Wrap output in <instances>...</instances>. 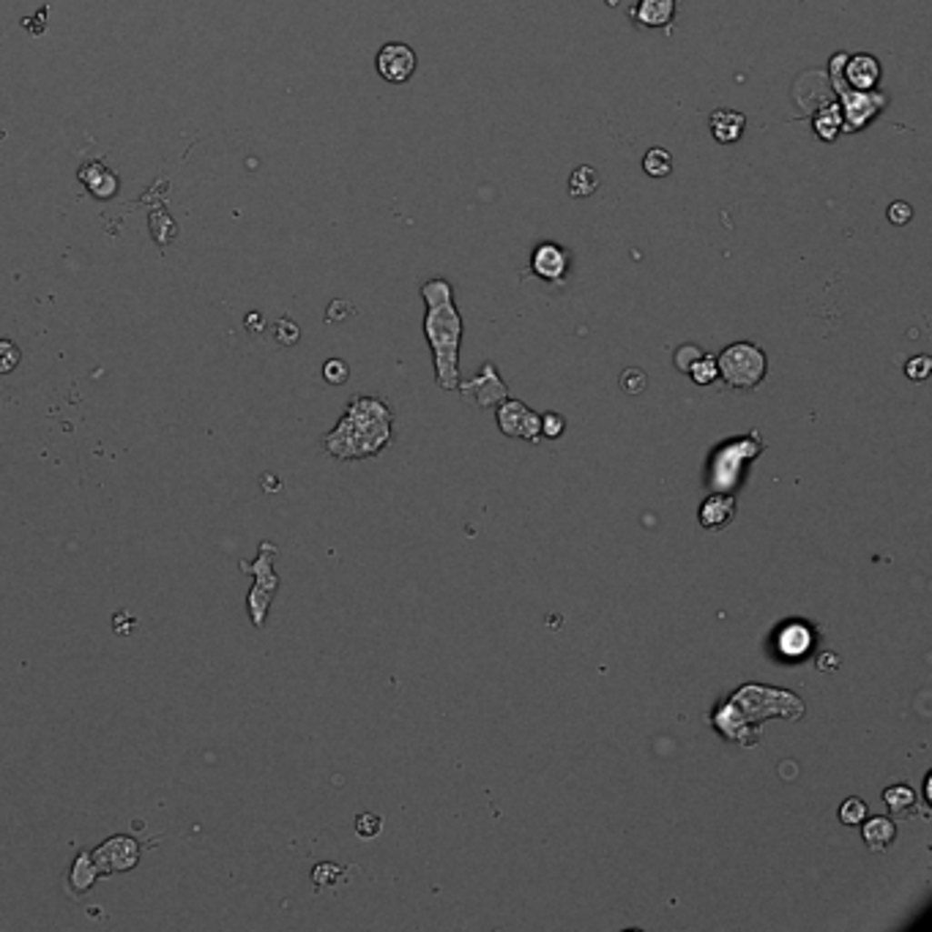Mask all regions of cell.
I'll use <instances>...</instances> for the list:
<instances>
[{
    "instance_id": "cell-17",
    "label": "cell",
    "mask_w": 932,
    "mask_h": 932,
    "mask_svg": "<svg viewBox=\"0 0 932 932\" xmlns=\"http://www.w3.org/2000/svg\"><path fill=\"white\" fill-rule=\"evenodd\" d=\"M861 837H864V842H867L869 850L880 853V850L891 847V842L897 839V823H894L891 817H883V815L869 817V820L864 817V823H861Z\"/></svg>"
},
{
    "instance_id": "cell-6",
    "label": "cell",
    "mask_w": 932,
    "mask_h": 932,
    "mask_svg": "<svg viewBox=\"0 0 932 932\" xmlns=\"http://www.w3.org/2000/svg\"><path fill=\"white\" fill-rule=\"evenodd\" d=\"M760 448H763V443H760V437L755 432L747 435V437H738V440H733L727 446H722L714 454V462H711V487L717 493H733V487L738 485L741 468L749 459L760 456Z\"/></svg>"
},
{
    "instance_id": "cell-34",
    "label": "cell",
    "mask_w": 932,
    "mask_h": 932,
    "mask_svg": "<svg viewBox=\"0 0 932 932\" xmlns=\"http://www.w3.org/2000/svg\"><path fill=\"white\" fill-rule=\"evenodd\" d=\"M276 336L282 345H293V342H298V326H293L290 320H282L276 326Z\"/></svg>"
},
{
    "instance_id": "cell-8",
    "label": "cell",
    "mask_w": 932,
    "mask_h": 932,
    "mask_svg": "<svg viewBox=\"0 0 932 932\" xmlns=\"http://www.w3.org/2000/svg\"><path fill=\"white\" fill-rule=\"evenodd\" d=\"M94 861H96V869L99 875H113V872H129L137 867L140 861V842L126 837V834H118L107 842H102L96 850H91Z\"/></svg>"
},
{
    "instance_id": "cell-3",
    "label": "cell",
    "mask_w": 932,
    "mask_h": 932,
    "mask_svg": "<svg viewBox=\"0 0 932 932\" xmlns=\"http://www.w3.org/2000/svg\"><path fill=\"white\" fill-rule=\"evenodd\" d=\"M394 416L377 396L350 399L339 424L323 437V448L336 459H364L380 454L394 437Z\"/></svg>"
},
{
    "instance_id": "cell-7",
    "label": "cell",
    "mask_w": 932,
    "mask_h": 932,
    "mask_svg": "<svg viewBox=\"0 0 932 932\" xmlns=\"http://www.w3.org/2000/svg\"><path fill=\"white\" fill-rule=\"evenodd\" d=\"M498 426L504 435L523 437L528 443H539L542 437V416L520 399H504L498 405Z\"/></svg>"
},
{
    "instance_id": "cell-24",
    "label": "cell",
    "mask_w": 932,
    "mask_h": 932,
    "mask_svg": "<svg viewBox=\"0 0 932 932\" xmlns=\"http://www.w3.org/2000/svg\"><path fill=\"white\" fill-rule=\"evenodd\" d=\"M867 815H869L867 804H864L861 798H856V796L847 798V801L839 807V820H842L845 826H861Z\"/></svg>"
},
{
    "instance_id": "cell-14",
    "label": "cell",
    "mask_w": 932,
    "mask_h": 932,
    "mask_svg": "<svg viewBox=\"0 0 932 932\" xmlns=\"http://www.w3.org/2000/svg\"><path fill=\"white\" fill-rule=\"evenodd\" d=\"M736 512H738V501L733 493H714L700 506V526L706 531H722L736 520Z\"/></svg>"
},
{
    "instance_id": "cell-26",
    "label": "cell",
    "mask_w": 932,
    "mask_h": 932,
    "mask_svg": "<svg viewBox=\"0 0 932 932\" xmlns=\"http://www.w3.org/2000/svg\"><path fill=\"white\" fill-rule=\"evenodd\" d=\"M646 386H648V375H646L643 369L629 366V369L621 372V388H624L626 394H643Z\"/></svg>"
},
{
    "instance_id": "cell-1",
    "label": "cell",
    "mask_w": 932,
    "mask_h": 932,
    "mask_svg": "<svg viewBox=\"0 0 932 932\" xmlns=\"http://www.w3.org/2000/svg\"><path fill=\"white\" fill-rule=\"evenodd\" d=\"M804 700L790 689L763 686V684H744L733 692L727 703H722L711 725L733 744L755 747L763 733V722L768 719H801L804 717Z\"/></svg>"
},
{
    "instance_id": "cell-21",
    "label": "cell",
    "mask_w": 932,
    "mask_h": 932,
    "mask_svg": "<svg viewBox=\"0 0 932 932\" xmlns=\"http://www.w3.org/2000/svg\"><path fill=\"white\" fill-rule=\"evenodd\" d=\"M599 189V173L588 165L583 167H575L572 175H569V195L572 197H588Z\"/></svg>"
},
{
    "instance_id": "cell-12",
    "label": "cell",
    "mask_w": 932,
    "mask_h": 932,
    "mask_svg": "<svg viewBox=\"0 0 932 932\" xmlns=\"http://www.w3.org/2000/svg\"><path fill=\"white\" fill-rule=\"evenodd\" d=\"M845 83L853 91H875L880 83V61L867 53H856L845 58Z\"/></svg>"
},
{
    "instance_id": "cell-27",
    "label": "cell",
    "mask_w": 932,
    "mask_h": 932,
    "mask_svg": "<svg viewBox=\"0 0 932 932\" xmlns=\"http://www.w3.org/2000/svg\"><path fill=\"white\" fill-rule=\"evenodd\" d=\"M380 831H383V820H380L375 812H361V815L356 817V834H358L361 839H375Z\"/></svg>"
},
{
    "instance_id": "cell-32",
    "label": "cell",
    "mask_w": 932,
    "mask_h": 932,
    "mask_svg": "<svg viewBox=\"0 0 932 932\" xmlns=\"http://www.w3.org/2000/svg\"><path fill=\"white\" fill-rule=\"evenodd\" d=\"M886 216H888V222H891V225H897V227H905V225L913 219V208H910L905 200H897V203H891V205H888Z\"/></svg>"
},
{
    "instance_id": "cell-23",
    "label": "cell",
    "mask_w": 932,
    "mask_h": 932,
    "mask_svg": "<svg viewBox=\"0 0 932 932\" xmlns=\"http://www.w3.org/2000/svg\"><path fill=\"white\" fill-rule=\"evenodd\" d=\"M697 386H711L717 377H719V366H717V358L714 356H700L692 366H689V372H686Z\"/></svg>"
},
{
    "instance_id": "cell-11",
    "label": "cell",
    "mask_w": 932,
    "mask_h": 932,
    "mask_svg": "<svg viewBox=\"0 0 932 932\" xmlns=\"http://www.w3.org/2000/svg\"><path fill=\"white\" fill-rule=\"evenodd\" d=\"M531 268L539 279L550 282V285H558L564 282L566 271H569V252L553 241H545L534 249L531 255Z\"/></svg>"
},
{
    "instance_id": "cell-16",
    "label": "cell",
    "mask_w": 932,
    "mask_h": 932,
    "mask_svg": "<svg viewBox=\"0 0 932 932\" xmlns=\"http://www.w3.org/2000/svg\"><path fill=\"white\" fill-rule=\"evenodd\" d=\"M708 126H711L714 140L727 145V143L741 140L744 126H747V118H744V113H736V110H717V113H711V118H708Z\"/></svg>"
},
{
    "instance_id": "cell-13",
    "label": "cell",
    "mask_w": 932,
    "mask_h": 932,
    "mask_svg": "<svg viewBox=\"0 0 932 932\" xmlns=\"http://www.w3.org/2000/svg\"><path fill=\"white\" fill-rule=\"evenodd\" d=\"M812 646H815V635L807 624H785L777 635V648L779 654L787 659V662H801L812 654Z\"/></svg>"
},
{
    "instance_id": "cell-20",
    "label": "cell",
    "mask_w": 932,
    "mask_h": 932,
    "mask_svg": "<svg viewBox=\"0 0 932 932\" xmlns=\"http://www.w3.org/2000/svg\"><path fill=\"white\" fill-rule=\"evenodd\" d=\"M883 804L891 815H907L916 807V790L907 785H891L883 790Z\"/></svg>"
},
{
    "instance_id": "cell-29",
    "label": "cell",
    "mask_w": 932,
    "mask_h": 932,
    "mask_svg": "<svg viewBox=\"0 0 932 932\" xmlns=\"http://www.w3.org/2000/svg\"><path fill=\"white\" fill-rule=\"evenodd\" d=\"M929 372H932V358H929V356H913V358L905 364V375H907L910 380H916V383L927 380Z\"/></svg>"
},
{
    "instance_id": "cell-30",
    "label": "cell",
    "mask_w": 932,
    "mask_h": 932,
    "mask_svg": "<svg viewBox=\"0 0 932 932\" xmlns=\"http://www.w3.org/2000/svg\"><path fill=\"white\" fill-rule=\"evenodd\" d=\"M347 375H350V369H347V364H345L342 358H328L326 366H323V377H326L331 386H342V383L347 380Z\"/></svg>"
},
{
    "instance_id": "cell-19",
    "label": "cell",
    "mask_w": 932,
    "mask_h": 932,
    "mask_svg": "<svg viewBox=\"0 0 932 932\" xmlns=\"http://www.w3.org/2000/svg\"><path fill=\"white\" fill-rule=\"evenodd\" d=\"M96 877H102L99 875V869H96V861H94V856L91 853H77V858H75V867H72V872H69V883H72V888L75 891H88L94 883H96Z\"/></svg>"
},
{
    "instance_id": "cell-35",
    "label": "cell",
    "mask_w": 932,
    "mask_h": 932,
    "mask_svg": "<svg viewBox=\"0 0 932 932\" xmlns=\"http://www.w3.org/2000/svg\"><path fill=\"white\" fill-rule=\"evenodd\" d=\"M353 315V306L347 304V301H334L331 306H328V323H334V320H339V317H350Z\"/></svg>"
},
{
    "instance_id": "cell-31",
    "label": "cell",
    "mask_w": 932,
    "mask_h": 932,
    "mask_svg": "<svg viewBox=\"0 0 932 932\" xmlns=\"http://www.w3.org/2000/svg\"><path fill=\"white\" fill-rule=\"evenodd\" d=\"M700 356H703V350H700L697 345H681V347L676 350L673 361H676V366H678L681 372H689V366H692Z\"/></svg>"
},
{
    "instance_id": "cell-33",
    "label": "cell",
    "mask_w": 932,
    "mask_h": 932,
    "mask_svg": "<svg viewBox=\"0 0 932 932\" xmlns=\"http://www.w3.org/2000/svg\"><path fill=\"white\" fill-rule=\"evenodd\" d=\"M564 426H566L564 416H558V413H545V416H542V437L556 440V437L564 435Z\"/></svg>"
},
{
    "instance_id": "cell-2",
    "label": "cell",
    "mask_w": 932,
    "mask_h": 932,
    "mask_svg": "<svg viewBox=\"0 0 932 932\" xmlns=\"http://www.w3.org/2000/svg\"><path fill=\"white\" fill-rule=\"evenodd\" d=\"M426 301L424 334L435 358V377L443 391L459 388V345H462V317L454 306V290L446 279H429L421 287Z\"/></svg>"
},
{
    "instance_id": "cell-9",
    "label": "cell",
    "mask_w": 932,
    "mask_h": 932,
    "mask_svg": "<svg viewBox=\"0 0 932 932\" xmlns=\"http://www.w3.org/2000/svg\"><path fill=\"white\" fill-rule=\"evenodd\" d=\"M456 391H462L465 402H474L476 407H498L504 399H509V386L501 380L496 364H490V361L482 366V372L474 380H468V383L459 380Z\"/></svg>"
},
{
    "instance_id": "cell-22",
    "label": "cell",
    "mask_w": 932,
    "mask_h": 932,
    "mask_svg": "<svg viewBox=\"0 0 932 932\" xmlns=\"http://www.w3.org/2000/svg\"><path fill=\"white\" fill-rule=\"evenodd\" d=\"M643 170L651 175V178H667L673 173V159L665 148H651L646 156H643Z\"/></svg>"
},
{
    "instance_id": "cell-15",
    "label": "cell",
    "mask_w": 932,
    "mask_h": 932,
    "mask_svg": "<svg viewBox=\"0 0 932 932\" xmlns=\"http://www.w3.org/2000/svg\"><path fill=\"white\" fill-rule=\"evenodd\" d=\"M676 17V0H640L632 9V20L640 28H665Z\"/></svg>"
},
{
    "instance_id": "cell-36",
    "label": "cell",
    "mask_w": 932,
    "mask_h": 932,
    "mask_svg": "<svg viewBox=\"0 0 932 932\" xmlns=\"http://www.w3.org/2000/svg\"><path fill=\"white\" fill-rule=\"evenodd\" d=\"M929 796H932V774H927V779H924V798L929 801Z\"/></svg>"
},
{
    "instance_id": "cell-4",
    "label": "cell",
    "mask_w": 932,
    "mask_h": 932,
    "mask_svg": "<svg viewBox=\"0 0 932 932\" xmlns=\"http://www.w3.org/2000/svg\"><path fill=\"white\" fill-rule=\"evenodd\" d=\"M845 53H837L831 55L828 61V83H831V91H837V99H839V110H842V129L847 135H856L861 132L869 121L877 118V113L888 105V96L880 94V91H853L847 83H845Z\"/></svg>"
},
{
    "instance_id": "cell-5",
    "label": "cell",
    "mask_w": 932,
    "mask_h": 932,
    "mask_svg": "<svg viewBox=\"0 0 932 932\" xmlns=\"http://www.w3.org/2000/svg\"><path fill=\"white\" fill-rule=\"evenodd\" d=\"M717 366H719V377L727 386H733V388H757L763 383L766 372H768V358L752 342H733V345H727L719 353Z\"/></svg>"
},
{
    "instance_id": "cell-25",
    "label": "cell",
    "mask_w": 932,
    "mask_h": 932,
    "mask_svg": "<svg viewBox=\"0 0 932 932\" xmlns=\"http://www.w3.org/2000/svg\"><path fill=\"white\" fill-rule=\"evenodd\" d=\"M20 347L12 339H0V375H12L20 366Z\"/></svg>"
},
{
    "instance_id": "cell-10",
    "label": "cell",
    "mask_w": 932,
    "mask_h": 932,
    "mask_svg": "<svg viewBox=\"0 0 932 932\" xmlns=\"http://www.w3.org/2000/svg\"><path fill=\"white\" fill-rule=\"evenodd\" d=\"M416 64H418V61H416L413 47L399 45V42L380 47V53H377V58H375L377 75H380L386 83H394V85L407 83V80L413 77V72H416Z\"/></svg>"
},
{
    "instance_id": "cell-28",
    "label": "cell",
    "mask_w": 932,
    "mask_h": 932,
    "mask_svg": "<svg viewBox=\"0 0 932 932\" xmlns=\"http://www.w3.org/2000/svg\"><path fill=\"white\" fill-rule=\"evenodd\" d=\"M339 877H342V867H339V864H331V861H323V864H317V867H315V872H312V883H315V886H320V888H326V886H334Z\"/></svg>"
},
{
    "instance_id": "cell-18",
    "label": "cell",
    "mask_w": 932,
    "mask_h": 932,
    "mask_svg": "<svg viewBox=\"0 0 932 932\" xmlns=\"http://www.w3.org/2000/svg\"><path fill=\"white\" fill-rule=\"evenodd\" d=\"M812 126H815V135L823 140V143H834L837 135L842 132V110H839V102H828L823 107L815 110V118H812Z\"/></svg>"
}]
</instances>
